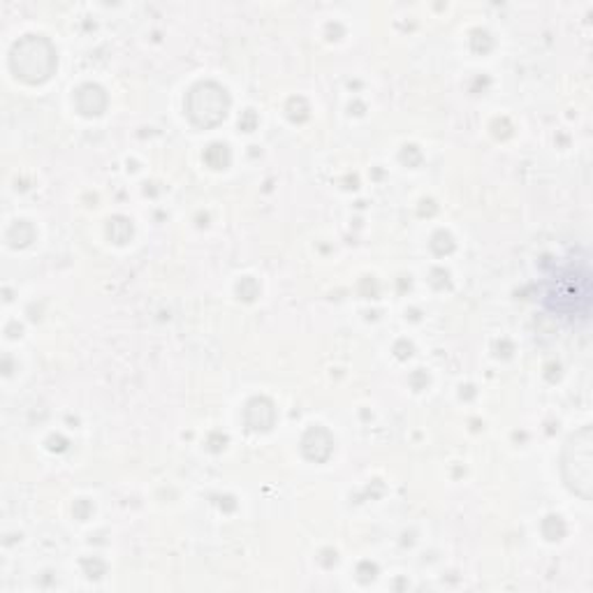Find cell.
Returning a JSON list of instances; mask_svg holds the SVG:
<instances>
[{
    "label": "cell",
    "mask_w": 593,
    "mask_h": 593,
    "mask_svg": "<svg viewBox=\"0 0 593 593\" xmlns=\"http://www.w3.org/2000/svg\"><path fill=\"white\" fill-rule=\"evenodd\" d=\"M547 304L559 313L580 311L582 318H586L589 311V271H568L555 281L551 290L547 292Z\"/></svg>",
    "instance_id": "cell-2"
},
{
    "label": "cell",
    "mask_w": 593,
    "mask_h": 593,
    "mask_svg": "<svg viewBox=\"0 0 593 593\" xmlns=\"http://www.w3.org/2000/svg\"><path fill=\"white\" fill-rule=\"evenodd\" d=\"M563 480L570 491H575L580 499L591 501L593 497V431L582 427L563 445L561 457Z\"/></svg>",
    "instance_id": "cell-1"
},
{
    "label": "cell",
    "mask_w": 593,
    "mask_h": 593,
    "mask_svg": "<svg viewBox=\"0 0 593 593\" xmlns=\"http://www.w3.org/2000/svg\"><path fill=\"white\" fill-rule=\"evenodd\" d=\"M228 95L221 86L216 84H202L193 89L188 97V114L197 126H216L221 124L228 114Z\"/></svg>",
    "instance_id": "cell-3"
}]
</instances>
